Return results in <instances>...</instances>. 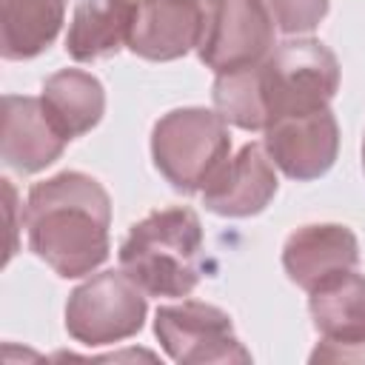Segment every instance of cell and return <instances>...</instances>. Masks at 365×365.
<instances>
[{
    "mask_svg": "<svg viewBox=\"0 0 365 365\" xmlns=\"http://www.w3.org/2000/svg\"><path fill=\"white\" fill-rule=\"evenodd\" d=\"M120 268L148 297H188L205 271V240L197 211L171 205L134 222L120 245Z\"/></svg>",
    "mask_w": 365,
    "mask_h": 365,
    "instance_id": "obj_2",
    "label": "cell"
},
{
    "mask_svg": "<svg viewBox=\"0 0 365 365\" xmlns=\"http://www.w3.org/2000/svg\"><path fill=\"white\" fill-rule=\"evenodd\" d=\"M274 163L259 143H245L200 191L202 205L220 217H254L268 208L277 194Z\"/></svg>",
    "mask_w": 365,
    "mask_h": 365,
    "instance_id": "obj_10",
    "label": "cell"
},
{
    "mask_svg": "<svg viewBox=\"0 0 365 365\" xmlns=\"http://www.w3.org/2000/svg\"><path fill=\"white\" fill-rule=\"evenodd\" d=\"M317 359H331V362H365V345H345V348H328V351H314L311 362Z\"/></svg>",
    "mask_w": 365,
    "mask_h": 365,
    "instance_id": "obj_19",
    "label": "cell"
},
{
    "mask_svg": "<svg viewBox=\"0 0 365 365\" xmlns=\"http://www.w3.org/2000/svg\"><path fill=\"white\" fill-rule=\"evenodd\" d=\"M259 86L268 125L282 117L331 108V100L339 91V60L314 37L285 40L259 63Z\"/></svg>",
    "mask_w": 365,
    "mask_h": 365,
    "instance_id": "obj_4",
    "label": "cell"
},
{
    "mask_svg": "<svg viewBox=\"0 0 365 365\" xmlns=\"http://www.w3.org/2000/svg\"><path fill=\"white\" fill-rule=\"evenodd\" d=\"M274 34L277 26L262 0H214L197 54L214 74L248 68L271 54Z\"/></svg>",
    "mask_w": 365,
    "mask_h": 365,
    "instance_id": "obj_7",
    "label": "cell"
},
{
    "mask_svg": "<svg viewBox=\"0 0 365 365\" xmlns=\"http://www.w3.org/2000/svg\"><path fill=\"white\" fill-rule=\"evenodd\" d=\"M145 314V291L123 268L100 271L68 294L66 331L86 348L114 345L140 334Z\"/></svg>",
    "mask_w": 365,
    "mask_h": 365,
    "instance_id": "obj_5",
    "label": "cell"
},
{
    "mask_svg": "<svg viewBox=\"0 0 365 365\" xmlns=\"http://www.w3.org/2000/svg\"><path fill=\"white\" fill-rule=\"evenodd\" d=\"M308 311L322 336L317 351L365 345V277L356 268L308 291Z\"/></svg>",
    "mask_w": 365,
    "mask_h": 365,
    "instance_id": "obj_13",
    "label": "cell"
},
{
    "mask_svg": "<svg viewBox=\"0 0 365 365\" xmlns=\"http://www.w3.org/2000/svg\"><path fill=\"white\" fill-rule=\"evenodd\" d=\"M154 334L168 359L180 365L251 362V354L234 334L231 317L200 299L160 305L154 314Z\"/></svg>",
    "mask_w": 365,
    "mask_h": 365,
    "instance_id": "obj_6",
    "label": "cell"
},
{
    "mask_svg": "<svg viewBox=\"0 0 365 365\" xmlns=\"http://www.w3.org/2000/svg\"><path fill=\"white\" fill-rule=\"evenodd\" d=\"M66 23V0H0L3 60H31L43 54Z\"/></svg>",
    "mask_w": 365,
    "mask_h": 365,
    "instance_id": "obj_16",
    "label": "cell"
},
{
    "mask_svg": "<svg viewBox=\"0 0 365 365\" xmlns=\"http://www.w3.org/2000/svg\"><path fill=\"white\" fill-rule=\"evenodd\" d=\"M137 0H80L74 6L66 51L77 63H91L117 54L128 46Z\"/></svg>",
    "mask_w": 365,
    "mask_h": 365,
    "instance_id": "obj_14",
    "label": "cell"
},
{
    "mask_svg": "<svg viewBox=\"0 0 365 365\" xmlns=\"http://www.w3.org/2000/svg\"><path fill=\"white\" fill-rule=\"evenodd\" d=\"M265 151L271 163L297 182L319 180L339 154V125L331 108L299 117H282L265 128Z\"/></svg>",
    "mask_w": 365,
    "mask_h": 365,
    "instance_id": "obj_8",
    "label": "cell"
},
{
    "mask_svg": "<svg viewBox=\"0 0 365 365\" xmlns=\"http://www.w3.org/2000/svg\"><path fill=\"white\" fill-rule=\"evenodd\" d=\"M211 97H214V111L225 123L245 131H265L268 114H265V100L259 86V63L217 74Z\"/></svg>",
    "mask_w": 365,
    "mask_h": 365,
    "instance_id": "obj_17",
    "label": "cell"
},
{
    "mask_svg": "<svg viewBox=\"0 0 365 365\" xmlns=\"http://www.w3.org/2000/svg\"><path fill=\"white\" fill-rule=\"evenodd\" d=\"M359 265V242L348 225L311 222L288 234L282 245V268L294 285L314 291L325 279Z\"/></svg>",
    "mask_w": 365,
    "mask_h": 365,
    "instance_id": "obj_11",
    "label": "cell"
},
{
    "mask_svg": "<svg viewBox=\"0 0 365 365\" xmlns=\"http://www.w3.org/2000/svg\"><path fill=\"white\" fill-rule=\"evenodd\" d=\"M43 106L66 140L83 137L106 114L103 83L83 68H60L43 83Z\"/></svg>",
    "mask_w": 365,
    "mask_h": 365,
    "instance_id": "obj_15",
    "label": "cell"
},
{
    "mask_svg": "<svg viewBox=\"0 0 365 365\" xmlns=\"http://www.w3.org/2000/svg\"><path fill=\"white\" fill-rule=\"evenodd\" d=\"M274 17L277 31L282 34H308L314 31L325 14L331 0H262Z\"/></svg>",
    "mask_w": 365,
    "mask_h": 365,
    "instance_id": "obj_18",
    "label": "cell"
},
{
    "mask_svg": "<svg viewBox=\"0 0 365 365\" xmlns=\"http://www.w3.org/2000/svg\"><path fill=\"white\" fill-rule=\"evenodd\" d=\"M23 225L29 248L63 279L97 271L111 254V197L100 180L83 171H60L34 182Z\"/></svg>",
    "mask_w": 365,
    "mask_h": 365,
    "instance_id": "obj_1",
    "label": "cell"
},
{
    "mask_svg": "<svg viewBox=\"0 0 365 365\" xmlns=\"http://www.w3.org/2000/svg\"><path fill=\"white\" fill-rule=\"evenodd\" d=\"M66 143L68 140L48 117L43 97H3L0 160L6 168L17 174H37L54 160H60Z\"/></svg>",
    "mask_w": 365,
    "mask_h": 365,
    "instance_id": "obj_12",
    "label": "cell"
},
{
    "mask_svg": "<svg viewBox=\"0 0 365 365\" xmlns=\"http://www.w3.org/2000/svg\"><path fill=\"white\" fill-rule=\"evenodd\" d=\"M205 14L200 0H137L128 48L154 63L185 57L202 40Z\"/></svg>",
    "mask_w": 365,
    "mask_h": 365,
    "instance_id": "obj_9",
    "label": "cell"
},
{
    "mask_svg": "<svg viewBox=\"0 0 365 365\" xmlns=\"http://www.w3.org/2000/svg\"><path fill=\"white\" fill-rule=\"evenodd\" d=\"M200 3H202V6H211V3H214V0H200Z\"/></svg>",
    "mask_w": 365,
    "mask_h": 365,
    "instance_id": "obj_21",
    "label": "cell"
},
{
    "mask_svg": "<svg viewBox=\"0 0 365 365\" xmlns=\"http://www.w3.org/2000/svg\"><path fill=\"white\" fill-rule=\"evenodd\" d=\"M151 157L174 191L200 194L231 157L228 123L200 106L174 108L154 123Z\"/></svg>",
    "mask_w": 365,
    "mask_h": 365,
    "instance_id": "obj_3",
    "label": "cell"
},
{
    "mask_svg": "<svg viewBox=\"0 0 365 365\" xmlns=\"http://www.w3.org/2000/svg\"><path fill=\"white\" fill-rule=\"evenodd\" d=\"M362 171H365V137H362Z\"/></svg>",
    "mask_w": 365,
    "mask_h": 365,
    "instance_id": "obj_20",
    "label": "cell"
}]
</instances>
